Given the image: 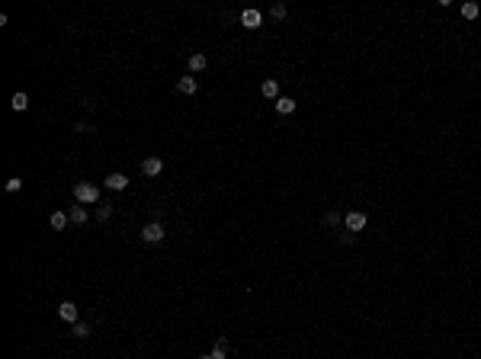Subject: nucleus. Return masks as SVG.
Instances as JSON below:
<instances>
[{
  "instance_id": "f257e3e1",
  "label": "nucleus",
  "mask_w": 481,
  "mask_h": 359,
  "mask_svg": "<svg viewBox=\"0 0 481 359\" xmlns=\"http://www.w3.org/2000/svg\"><path fill=\"white\" fill-rule=\"evenodd\" d=\"M164 234H167V231H164V225H160V222H148L145 228H141V241H145V244H160Z\"/></svg>"
},
{
  "instance_id": "f03ea898",
  "label": "nucleus",
  "mask_w": 481,
  "mask_h": 359,
  "mask_svg": "<svg viewBox=\"0 0 481 359\" xmlns=\"http://www.w3.org/2000/svg\"><path fill=\"white\" fill-rule=\"evenodd\" d=\"M74 199H77V202H84V206H90V202H96V199H99V189L93 183H77L74 186Z\"/></svg>"
},
{
  "instance_id": "7ed1b4c3",
  "label": "nucleus",
  "mask_w": 481,
  "mask_h": 359,
  "mask_svg": "<svg viewBox=\"0 0 481 359\" xmlns=\"http://www.w3.org/2000/svg\"><path fill=\"white\" fill-rule=\"evenodd\" d=\"M77 305L74 302H61V305H58V318H61V321H68V324H77Z\"/></svg>"
},
{
  "instance_id": "20e7f679",
  "label": "nucleus",
  "mask_w": 481,
  "mask_h": 359,
  "mask_svg": "<svg viewBox=\"0 0 481 359\" xmlns=\"http://www.w3.org/2000/svg\"><path fill=\"white\" fill-rule=\"evenodd\" d=\"M260 23H263L260 10H244L241 13V26H247V29H260Z\"/></svg>"
},
{
  "instance_id": "39448f33",
  "label": "nucleus",
  "mask_w": 481,
  "mask_h": 359,
  "mask_svg": "<svg viewBox=\"0 0 481 359\" xmlns=\"http://www.w3.org/2000/svg\"><path fill=\"white\" fill-rule=\"evenodd\" d=\"M176 90H180V93H186V96H192V93L199 90V80H196V74H186V77H180V84H176Z\"/></svg>"
},
{
  "instance_id": "423d86ee",
  "label": "nucleus",
  "mask_w": 481,
  "mask_h": 359,
  "mask_svg": "<svg viewBox=\"0 0 481 359\" xmlns=\"http://www.w3.org/2000/svg\"><path fill=\"white\" fill-rule=\"evenodd\" d=\"M160 170H164V161H160V157H148V161L141 164V173L145 176H157Z\"/></svg>"
},
{
  "instance_id": "0eeeda50",
  "label": "nucleus",
  "mask_w": 481,
  "mask_h": 359,
  "mask_svg": "<svg viewBox=\"0 0 481 359\" xmlns=\"http://www.w3.org/2000/svg\"><path fill=\"white\" fill-rule=\"evenodd\" d=\"M344 222H346V228H350V231H363V228H366V215H363V212H350Z\"/></svg>"
},
{
  "instance_id": "6e6552de",
  "label": "nucleus",
  "mask_w": 481,
  "mask_h": 359,
  "mask_svg": "<svg viewBox=\"0 0 481 359\" xmlns=\"http://www.w3.org/2000/svg\"><path fill=\"white\" fill-rule=\"evenodd\" d=\"M276 113H279V115H292V113H295V99H292V96H279V99H276Z\"/></svg>"
},
{
  "instance_id": "1a4fd4ad",
  "label": "nucleus",
  "mask_w": 481,
  "mask_h": 359,
  "mask_svg": "<svg viewBox=\"0 0 481 359\" xmlns=\"http://www.w3.org/2000/svg\"><path fill=\"white\" fill-rule=\"evenodd\" d=\"M106 186H109V189H125V186H129V176H125V173H109L106 176Z\"/></svg>"
},
{
  "instance_id": "9d476101",
  "label": "nucleus",
  "mask_w": 481,
  "mask_h": 359,
  "mask_svg": "<svg viewBox=\"0 0 481 359\" xmlns=\"http://www.w3.org/2000/svg\"><path fill=\"white\" fill-rule=\"evenodd\" d=\"M206 55L202 52H196V55H190V74H199V71H206Z\"/></svg>"
},
{
  "instance_id": "9b49d317",
  "label": "nucleus",
  "mask_w": 481,
  "mask_h": 359,
  "mask_svg": "<svg viewBox=\"0 0 481 359\" xmlns=\"http://www.w3.org/2000/svg\"><path fill=\"white\" fill-rule=\"evenodd\" d=\"M260 93H263L267 99H279V80H263Z\"/></svg>"
},
{
  "instance_id": "f8f14e48",
  "label": "nucleus",
  "mask_w": 481,
  "mask_h": 359,
  "mask_svg": "<svg viewBox=\"0 0 481 359\" xmlns=\"http://www.w3.org/2000/svg\"><path fill=\"white\" fill-rule=\"evenodd\" d=\"M68 218H71V225H87V208L84 206H71Z\"/></svg>"
},
{
  "instance_id": "ddd939ff",
  "label": "nucleus",
  "mask_w": 481,
  "mask_h": 359,
  "mask_svg": "<svg viewBox=\"0 0 481 359\" xmlns=\"http://www.w3.org/2000/svg\"><path fill=\"white\" fill-rule=\"evenodd\" d=\"M10 106H13V113H26V109H29V96H26V93H13Z\"/></svg>"
},
{
  "instance_id": "4468645a",
  "label": "nucleus",
  "mask_w": 481,
  "mask_h": 359,
  "mask_svg": "<svg viewBox=\"0 0 481 359\" xmlns=\"http://www.w3.org/2000/svg\"><path fill=\"white\" fill-rule=\"evenodd\" d=\"M68 222H71V218H68V215H64V212H55V215H52V228H55V231L68 228Z\"/></svg>"
},
{
  "instance_id": "2eb2a0df",
  "label": "nucleus",
  "mask_w": 481,
  "mask_h": 359,
  "mask_svg": "<svg viewBox=\"0 0 481 359\" xmlns=\"http://www.w3.org/2000/svg\"><path fill=\"white\" fill-rule=\"evenodd\" d=\"M209 356H212V359H225V356H228V343H225V337L218 340V343H215V350L209 353Z\"/></svg>"
},
{
  "instance_id": "dca6fc26",
  "label": "nucleus",
  "mask_w": 481,
  "mask_h": 359,
  "mask_svg": "<svg viewBox=\"0 0 481 359\" xmlns=\"http://www.w3.org/2000/svg\"><path fill=\"white\" fill-rule=\"evenodd\" d=\"M71 334H74V337H80V340H84V337H90V324H84V321H77V324H74V330H71Z\"/></svg>"
},
{
  "instance_id": "f3484780",
  "label": "nucleus",
  "mask_w": 481,
  "mask_h": 359,
  "mask_svg": "<svg viewBox=\"0 0 481 359\" xmlns=\"http://www.w3.org/2000/svg\"><path fill=\"white\" fill-rule=\"evenodd\" d=\"M109 215H113V206H109V202H103V206H99V212H96V222H109Z\"/></svg>"
},
{
  "instance_id": "a211bd4d",
  "label": "nucleus",
  "mask_w": 481,
  "mask_h": 359,
  "mask_svg": "<svg viewBox=\"0 0 481 359\" xmlns=\"http://www.w3.org/2000/svg\"><path fill=\"white\" fill-rule=\"evenodd\" d=\"M462 16H465V19H475V16H478V3H462Z\"/></svg>"
},
{
  "instance_id": "6ab92c4d",
  "label": "nucleus",
  "mask_w": 481,
  "mask_h": 359,
  "mask_svg": "<svg viewBox=\"0 0 481 359\" xmlns=\"http://www.w3.org/2000/svg\"><path fill=\"white\" fill-rule=\"evenodd\" d=\"M23 189V180H19V176H10L7 180V192H19Z\"/></svg>"
},
{
  "instance_id": "aec40b11",
  "label": "nucleus",
  "mask_w": 481,
  "mask_h": 359,
  "mask_svg": "<svg viewBox=\"0 0 481 359\" xmlns=\"http://www.w3.org/2000/svg\"><path fill=\"white\" fill-rule=\"evenodd\" d=\"M286 13H289V10H286V3H276V7H273V16H276V19H283Z\"/></svg>"
},
{
  "instance_id": "412c9836",
  "label": "nucleus",
  "mask_w": 481,
  "mask_h": 359,
  "mask_svg": "<svg viewBox=\"0 0 481 359\" xmlns=\"http://www.w3.org/2000/svg\"><path fill=\"white\" fill-rule=\"evenodd\" d=\"M324 222H327V225H340V215H337V212H327V218H324Z\"/></svg>"
},
{
  "instance_id": "4be33fe9",
  "label": "nucleus",
  "mask_w": 481,
  "mask_h": 359,
  "mask_svg": "<svg viewBox=\"0 0 481 359\" xmlns=\"http://www.w3.org/2000/svg\"><path fill=\"white\" fill-rule=\"evenodd\" d=\"M199 359H212V356H199Z\"/></svg>"
}]
</instances>
